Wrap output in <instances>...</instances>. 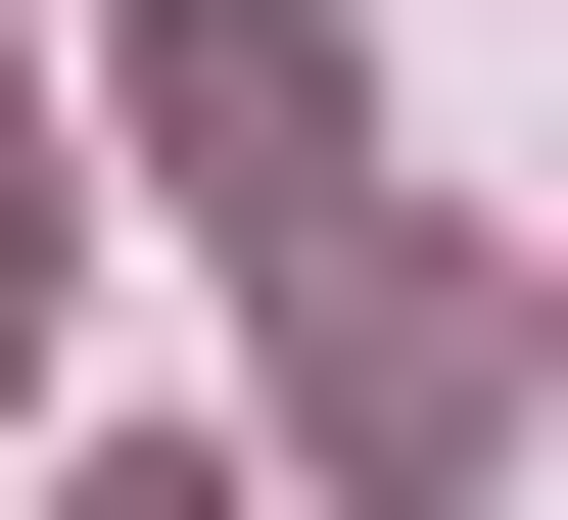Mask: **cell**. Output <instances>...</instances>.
I'll list each match as a JSON object with an SVG mask.
<instances>
[{
	"instance_id": "cell-3",
	"label": "cell",
	"mask_w": 568,
	"mask_h": 520,
	"mask_svg": "<svg viewBox=\"0 0 568 520\" xmlns=\"http://www.w3.org/2000/svg\"><path fill=\"white\" fill-rule=\"evenodd\" d=\"M48 520H237V473H48Z\"/></svg>"
},
{
	"instance_id": "cell-2",
	"label": "cell",
	"mask_w": 568,
	"mask_h": 520,
	"mask_svg": "<svg viewBox=\"0 0 568 520\" xmlns=\"http://www.w3.org/2000/svg\"><path fill=\"white\" fill-rule=\"evenodd\" d=\"M284 426H332V473H474V426H521V284H426V237H284Z\"/></svg>"
},
{
	"instance_id": "cell-4",
	"label": "cell",
	"mask_w": 568,
	"mask_h": 520,
	"mask_svg": "<svg viewBox=\"0 0 568 520\" xmlns=\"http://www.w3.org/2000/svg\"><path fill=\"white\" fill-rule=\"evenodd\" d=\"M0 332H48V190H0Z\"/></svg>"
},
{
	"instance_id": "cell-1",
	"label": "cell",
	"mask_w": 568,
	"mask_h": 520,
	"mask_svg": "<svg viewBox=\"0 0 568 520\" xmlns=\"http://www.w3.org/2000/svg\"><path fill=\"white\" fill-rule=\"evenodd\" d=\"M95 142L190 237H332V0H95Z\"/></svg>"
}]
</instances>
